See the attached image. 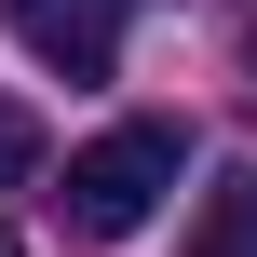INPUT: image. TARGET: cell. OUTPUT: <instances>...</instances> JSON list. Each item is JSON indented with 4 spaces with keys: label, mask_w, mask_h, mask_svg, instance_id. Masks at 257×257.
Masks as SVG:
<instances>
[{
    "label": "cell",
    "mask_w": 257,
    "mask_h": 257,
    "mask_svg": "<svg viewBox=\"0 0 257 257\" xmlns=\"http://www.w3.org/2000/svg\"><path fill=\"white\" fill-rule=\"evenodd\" d=\"M27 176H41V122L0 95V190H27Z\"/></svg>",
    "instance_id": "cell-4"
},
{
    "label": "cell",
    "mask_w": 257,
    "mask_h": 257,
    "mask_svg": "<svg viewBox=\"0 0 257 257\" xmlns=\"http://www.w3.org/2000/svg\"><path fill=\"white\" fill-rule=\"evenodd\" d=\"M176 176H190V136H176V122H108L95 149H68V190H54V203H68L81 244H122V230L163 217Z\"/></svg>",
    "instance_id": "cell-1"
},
{
    "label": "cell",
    "mask_w": 257,
    "mask_h": 257,
    "mask_svg": "<svg viewBox=\"0 0 257 257\" xmlns=\"http://www.w3.org/2000/svg\"><path fill=\"white\" fill-rule=\"evenodd\" d=\"M0 27H14V54H27V68H54V81H108V68H122L136 0H0Z\"/></svg>",
    "instance_id": "cell-2"
},
{
    "label": "cell",
    "mask_w": 257,
    "mask_h": 257,
    "mask_svg": "<svg viewBox=\"0 0 257 257\" xmlns=\"http://www.w3.org/2000/svg\"><path fill=\"white\" fill-rule=\"evenodd\" d=\"M190 257H257V176H244V163L203 190V217H190Z\"/></svg>",
    "instance_id": "cell-3"
},
{
    "label": "cell",
    "mask_w": 257,
    "mask_h": 257,
    "mask_svg": "<svg viewBox=\"0 0 257 257\" xmlns=\"http://www.w3.org/2000/svg\"><path fill=\"white\" fill-rule=\"evenodd\" d=\"M0 257H14V230H0Z\"/></svg>",
    "instance_id": "cell-5"
}]
</instances>
